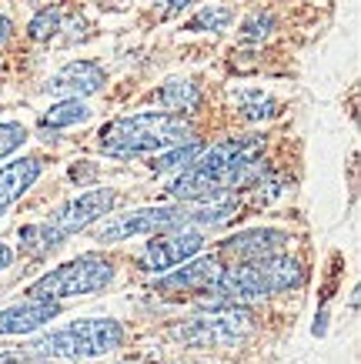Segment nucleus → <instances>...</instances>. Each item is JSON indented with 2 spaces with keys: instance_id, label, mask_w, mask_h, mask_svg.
<instances>
[{
  "instance_id": "nucleus-26",
  "label": "nucleus",
  "mask_w": 361,
  "mask_h": 364,
  "mask_svg": "<svg viewBox=\"0 0 361 364\" xmlns=\"http://www.w3.org/2000/svg\"><path fill=\"white\" fill-rule=\"evenodd\" d=\"M11 31H14V23L7 21V17H0V44H4V41L11 37Z\"/></svg>"
},
{
  "instance_id": "nucleus-1",
  "label": "nucleus",
  "mask_w": 361,
  "mask_h": 364,
  "mask_svg": "<svg viewBox=\"0 0 361 364\" xmlns=\"http://www.w3.org/2000/svg\"><path fill=\"white\" fill-rule=\"evenodd\" d=\"M191 124L184 114L171 111H144L131 117H117L98 134V147L110 157H141L161 154L174 144L191 141Z\"/></svg>"
},
{
  "instance_id": "nucleus-25",
  "label": "nucleus",
  "mask_w": 361,
  "mask_h": 364,
  "mask_svg": "<svg viewBox=\"0 0 361 364\" xmlns=\"http://www.w3.org/2000/svg\"><path fill=\"white\" fill-rule=\"evenodd\" d=\"M70 177L74 181H88V177H94V171L90 167H70Z\"/></svg>"
},
{
  "instance_id": "nucleus-23",
  "label": "nucleus",
  "mask_w": 361,
  "mask_h": 364,
  "mask_svg": "<svg viewBox=\"0 0 361 364\" xmlns=\"http://www.w3.org/2000/svg\"><path fill=\"white\" fill-rule=\"evenodd\" d=\"M0 364H47L37 351H0Z\"/></svg>"
},
{
  "instance_id": "nucleus-17",
  "label": "nucleus",
  "mask_w": 361,
  "mask_h": 364,
  "mask_svg": "<svg viewBox=\"0 0 361 364\" xmlns=\"http://www.w3.org/2000/svg\"><path fill=\"white\" fill-rule=\"evenodd\" d=\"M204 147L197 141H184V144H174V147H167L164 154H157L151 161V171H157V174H167V171H184L191 161H194L197 154H201Z\"/></svg>"
},
{
  "instance_id": "nucleus-6",
  "label": "nucleus",
  "mask_w": 361,
  "mask_h": 364,
  "mask_svg": "<svg viewBox=\"0 0 361 364\" xmlns=\"http://www.w3.org/2000/svg\"><path fill=\"white\" fill-rule=\"evenodd\" d=\"M191 204H161V208H141L131 210L124 218H110L94 231L100 244H117L137 234H157V231H171V228H191Z\"/></svg>"
},
{
  "instance_id": "nucleus-21",
  "label": "nucleus",
  "mask_w": 361,
  "mask_h": 364,
  "mask_svg": "<svg viewBox=\"0 0 361 364\" xmlns=\"http://www.w3.org/2000/svg\"><path fill=\"white\" fill-rule=\"evenodd\" d=\"M271 31H274L271 14H251L248 21L241 23V37L244 41H264V37H271Z\"/></svg>"
},
{
  "instance_id": "nucleus-15",
  "label": "nucleus",
  "mask_w": 361,
  "mask_h": 364,
  "mask_svg": "<svg viewBox=\"0 0 361 364\" xmlns=\"http://www.w3.org/2000/svg\"><path fill=\"white\" fill-rule=\"evenodd\" d=\"M154 104H161L164 111L171 114H184V111H197L201 104V90L191 84V80H167L164 87H157L151 94Z\"/></svg>"
},
{
  "instance_id": "nucleus-7",
  "label": "nucleus",
  "mask_w": 361,
  "mask_h": 364,
  "mask_svg": "<svg viewBox=\"0 0 361 364\" xmlns=\"http://www.w3.org/2000/svg\"><path fill=\"white\" fill-rule=\"evenodd\" d=\"M204 247V234L194 228H171V231H157L151 241L144 244L137 267L147 274H164L171 267L184 264L191 257H197Z\"/></svg>"
},
{
  "instance_id": "nucleus-5",
  "label": "nucleus",
  "mask_w": 361,
  "mask_h": 364,
  "mask_svg": "<svg viewBox=\"0 0 361 364\" xmlns=\"http://www.w3.org/2000/svg\"><path fill=\"white\" fill-rule=\"evenodd\" d=\"M114 281V261L100 257V254H80L74 261L47 271L44 277H37L27 287V298L41 301H64V298H80V294H98Z\"/></svg>"
},
{
  "instance_id": "nucleus-9",
  "label": "nucleus",
  "mask_w": 361,
  "mask_h": 364,
  "mask_svg": "<svg viewBox=\"0 0 361 364\" xmlns=\"http://www.w3.org/2000/svg\"><path fill=\"white\" fill-rule=\"evenodd\" d=\"M288 244H291V234L281 231V228H248V231H238L234 237L221 241L218 257L244 264V261H261L271 254H285Z\"/></svg>"
},
{
  "instance_id": "nucleus-12",
  "label": "nucleus",
  "mask_w": 361,
  "mask_h": 364,
  "mask_svg": "<svg viewBox=\"0 0 361 364\" xmlns=\"http://www.w3.org/2000/svg\"><path fill=\"white\" fill-rule=\"evenodd\" d=\"M61 304L57 301H41V298H27L21 304L0 311V334H33L37 328H44L57 318Z\"/></svg>"
},
{
  "instance_id": "nucleus-27",
  "label": "nucleus",
  "mask_w": 361,
  "mask_h": 364,
  "mask_svg": "<svg viewBox=\"0 0 361 364\" xmlns=\"http://www.w3.org/2000/svg\"><path fill=\"white\" fill-rule=\"evenodd\" d=\"M154 4H164V7H171V11H181V7H187L191 0H154Z\"/></svg>"
},
{
  "instance_id": "nucleus-16",
  "label": "nucleus",
  "mask_w": 361,
  "mask_h": 364,
  "mask_svg": "<svg viewBox=\"0 0 361 364\" xmlns=\"http://www.w3.org/2000/svg\"><path fill=\"white\" fill-rule=\"evenodd\" d=\"M21 244L31 257H44V254L57 251V247L64 244V237L44 221V224H27V228H21Z\"/></svg>"
},
{
  "instance_id": "nucleus-13",
  "label": "nucleus",
  "mask_w": 361,
  "mask_h": 364,
  "mask_svg": "<svg viewBox=\"0 0 361 364\" xmlns=\"http://www.w3.org/2000/svg\"><path fill=\"white\" fill-rule=\"evenodd\" d=\"M41 171H44L41 157H17V161L0 167V210L11 208L17 198H23L37 184Z\"/></svg>"
},
{
  "instance_id": "nucleus-22",
  "label": "nucleus",
  "mask_w": 361,
  "mask_h": 364,
  "mask_svg": "<svg viewBox=\"0 0 361 364\" xmlns=\"http://www.w3.org/2000/svg\"><path fill=\"white\" fill-rule=\"evenodd\" d=\"M23 141H27V127L23 124H14V121L0 124V157L14 154L17 147H23Z\"/></svg>"
},
{
  "instance_id": "nucleus-2",
  "label": "nucleus",
  "mask_w": 361,
  "mask_h": 364,
  "mask_svg": "<svg viewBox=\"0 0 361 364\" xmlns=\"http://www.w3.org/2000/svg\"><path fill=\"white\" fill-rule=\"evenodd\" d=\"M301 284H305L301 261H295L291 254H271L261 261H244V264H234L231 271H221L208 291L214 294V301L244 304V301L285 294V291Z\"/></svg>"
},
{
  "instance_id": "nucleus-19",
  "label": "nucleus",
  "mask_w": 361,
  "mask_h": 364,
  "mask_svg": "<svg viewBox=\"0 0 361 364\" xmlns=\"http://www.w3.org/2000/svg\"><path fill=\"white\" fill-rule=\"evenodd\" d=\"M274 114H278V104L268 94H261V90L241 94V117L244 121H264V117H274Z\"/></svg>"
},
{
  "instance_id": "nucleus-8",
  "label": "nucleus",
  "mask_w": 361,
  "mask_h": 364,
  "mask_svg": "<svg viewBox=\"0 0 361 364\" xmlns=\"http://www.w3.org/2000/svg\"><path fill=\"white\" fill-rule=\"evenodd\" d=\"M117 204V194L110 188H98V191H84V194H77L74 200H67L64 208L57 210L54 218H51V228H54L61 237H70V234L84 231L88 224H94L98 218H104V214H110V208Z\"/></svg>"
},
{
  "instance_id": "nucleus-20",
  "label": "nucleus",
  "mask_w": 361,
  "mask_h": 364,
  "mask_svg": "<svg viewBox=\"0 0 361 364\" xmlns=\"http://www.w3.org/2000/svg\"><path fill=\"white\" fill-rule=\"evenodd\" d=\"M231 17H234V14H231L228 7L211 4V7H204V11L197 14V17L187 23V27H191V31H224V27L231 23Z\"/></svg>"
},
{
  "instance_id": "nucleus-4",
  "label": "nucleus",
  "mask_w": 361,
  "mask_h": 364,
  "mask_svg": "<svg viewBox=\"0 0 361 364\" xmlns=\"http://www.w3.org/2000/svg\"><path fill=\"white\" fill-rule=\"evenodd\" d=\"M251 331H254V314L244 304L214 301L201 314L187 318L174 334L187 348H238V344L251 338Z\"/></svg>"
},
{
  "instance_id": "nucleus-14",
  "label": "nucleus",
  "mask_w": 361,
  "mask_h": 364,
  "mask_svg": "<svg viewBox=\"0 0 361 364\" xmlns=\"http://www.w3.org/2000/svg\"><path fill=\"white\" fill-rule=\"evenodd\" d=\"M90 117V107L80 97H64L51 104L44 114H41V131H64V127H77Z\"/></svg>"
},
{
  "instance_id": "nucleus-18",
  "label": "nucleus",
  "mask_w": 361,
  "mask_h": 364,
  "mask_svg": "<svg viewBox=\"0 0 361 364\" xmlns=\"http://www.w3.org/2000/svg\"><path fill=\"white\" fill-rule=\"evenodd\" d=\"M61 23H64V11L61 7H41V11L33 14V21L27 23V33H31V41H37V44H47V41H54L57 33H61Z\"/></svg>"
},
{
  "instance_id": "nucleus-11",
  "label": "nucleus",
  "mask_w": 361,
  "mask_h": 364,
  "mask_svg": "<svg viewBox=\"0 0 361 364\" xmlns=\"http://www.w3.org/2000/svg\"><path fill=\"white\" fill-rule=\"evenodd\" d=\"M221 274V257H197V261H184V264L171 267L154 281L157 291H208Z\"/></svg>"
},
{
  "instance_id": "nucleus-3",
  "label": "nucleus",
  "mask_w": 361,
  "mask_h": 364,
  "mask_svg": "<svg viewBox=\"0 0 361 364\" xmlns=\"http://www.w3.org/2000/svg\"><path fill=\"white\" fill-rule=\"evenodd\" d=\"M120 341H124V328L114 318H80L37 338L31 351L44 358H64V361H88L117 351Z\"/></svg>"
},
{
  "instance_id": "nucleus-28",
  "label": "nucleus",
  "mask_w": 361,
  "mask_h": 364,
  "mask_svg": "<svg viewBox=\"0 0 361 364\" xmlns=\"http://www.w3.org/2000/svg\"><path fill=\"white\" fill-rule=\"evenodd\" d=\"M31 4H44V0H31Z\"/></svg>"
},
{
  "instance_id": "nucleus-24",
  "label": "nucleus",
  "mask_w": 361,
  "mask_h": 364,
  "mask_svg": "<svg viewBox=\"0 0 361 364\" xmlns=\"http://www.w3.org/2000/svg\"><path fill=\"white\" fill-rule=\"evenodd\" d=\"M11 264H14V247L0 241V271H7Z\"/></svg>"
},
{
  "instance_id": "nucleus-10",
  "label": "nucleus",
  "mask_w": 361,
  "mask_h": 364,
  "mask_svg": "<svg viewBox=\"0 0 361 364\" xmlns=\"http://www.w3.org/2000/svg\"><path fill=\"white\" fill-rule=\"evenodd\" d=\"M108 84V74L98 60H70L44 84L47 94L54 97H90Z\"/></svg>"
}]
</instances>
